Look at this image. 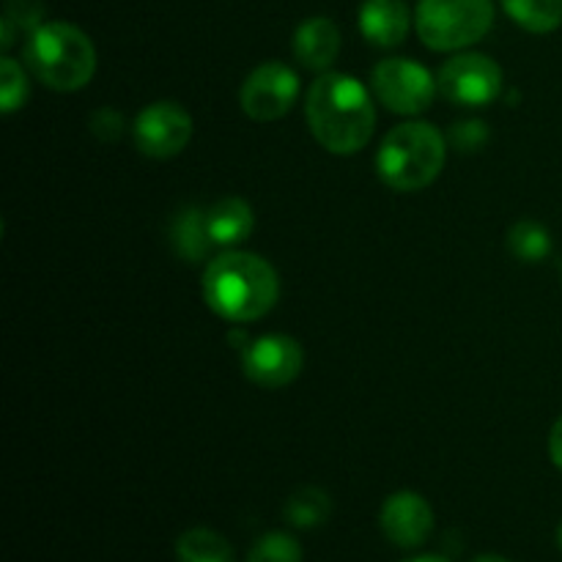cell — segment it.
<instances>
[{
  "label": "cell",
  "mask_w": 562,
  "mask_h": 562,
  "mask_svg": "<svg viewBox=\"0 0 562 562\" xmlns=\"http://www.w3.org/2000/svg\"><path fill=\"white\" fill-rule=\"evenodd\" d=\"M305 119L313 137L329 154L349 157L362 151L373 137L376 110H373L371 91L357 77L324 71L307 88Z\"/></svg>",
  "instance_id": "obj_1"
},
{
  "label": "cell",
  "mask_w": 562,
  "mask_h": 562,
  "mask_svg": "<svg viewBox=\"0 0 562 562\" xmlns=\"http://www.w3.org/2000/svg\"><path fill=\"white\" fill-rule=\"evenodd\" d=\"M203 300L225 322L250 324L278 305L280 278L256 252H223L203 272Z\"/></svg>",
  "instance_id": "obj_2"
},
{
  "label": "cell",
  "mask_w": 562,
  "mask_h": 562,
  "mask_svg": "<svg viewBox=\"0 0 562 562\" xmlns=\"http://www.w3.org/2000/svg\"><path fill=\"white\" fill-rule=\"evenodd\" d=\"M25 66L38 82L58 93L86 88L97 71V49L71 22H44L27 36Z\"/></svg>",
  "instance_id": "obj_3"
},
{
  "label": "cell",
  "mask_w": 562,
  "mask_h": 562,
  "mask_svg": "<svg viewBox=\"0 0 562 562\" xmlns=\"http://www.w3.org/2000/svg\"><path fill=\"white\" fill-rule=\"evenodd\" d=\"M448 157V140L426 121H406L384 135L376 151V173L390 190L417 192L439 179Z\"/></svg>",
  "instance_id": "obj_4"
},
{
  "label": "cell",
  "mask_w": 562,
  "mask_h": 562,
  "mask_svg": "<svg viewBox=\"0 0 562 562\" xmlns=\"http://www.w3.org/2000/svg\"><path fill=\"white\" fill-rule=\"evenodd\" d=\"M417 36L428 49L456 53L481 42L494 25L492 0H420Z\"/></svg>",
  "instance_id": "obj_5"
},
{
  "label": "cell",
  "mask_w": 562,
  "mask_h": 562,
  "mask_svg": "<svg viewBox=\"0 0 562 562\" xmlns=\"http://www.w3.org/2000/svg\"><path fill=\"white\" fill-rule=\"evenodd\" d=\"M371 88L379 104L398 115H420L437 99V77L409 58L379 60L371 71Z\"/></svg>",
  "instance_id": "obj_6"
},
{
  "label": "cell",
  "mask_w": 562,
  "mask_h": 562,
  "mask_svg": "<svg viewBox=\"0 0 562 562\" xmlns=\"http://www.w3.org/2000/svg\"><path fill=\"white\" fill-rule=\"evenodd\" d=\"M439 93L459 108H488L503 93V69L483 53H461L445 60L437 75Z\"/></svg>",
  "instance_id": "obj_7"
},
{
  "label": "cell",
  "mask_w": 562,
  "mask_h": 562,
  "mask_svg": "<svg viewBox=\"0 0 562 562\" xmlns=\"http://www.w3.org/2000/svg\"><path fill=\"white\" fill-rule=\"evenodd\" d=\"M305 366V351L291 335H261L241 346V371L263 390L289 387Z\"/></svg>",
  "instance_id": "obj_8"
},
{
  "label": "cell",
  "mask_w": 562,
  "mask_h": 562,
  "mask_svg": "<svg viewBox=\"0 0 562 562\" xmlns=\"http://www.w3.org/2000/svg\"><path fill=\"white\" fill-rule=\"evenodd\" d=\"M300 99V77L280 60L256 66L241 82L239 104L252 121H280Z\"/></svg>",
  "instance_id": "obj_9"
},
{
  "label": "cell",
  "mask_w": 562,
  "mask_h": 562,
  "mask_svg": "<svg viewBox=\"0 0 562 562\" xmlns=\"http://www.w3.org/2000/svg\"><path fill=\"white\" fill-rule=\"evenodd\" d=\"M132 135L143 157H179L192 140V115L179 102H154L137 115Z\"/></svg>",
  "instance_id": "obj_10"
},
{
  "label": "cell",
  "mask_w": 562,
  "mask_h": 562,
  "mask_svg": "<svg viewBox=\"0 0 562 562\" xmlns=\"http://www.w3.org/2000/svg\"><path fill=\"white\" fill-rule=\"evenodd\" d=\"M379 525L390 543H395L398 549H417L431 538L434 510L420 494L395 492L384 499Z\"/></svg>",
  "instance_id": "obj_11"
},
{
  "label": "cell",
  "mask_w": 562,
  "mask_h": 562,
  "mask_svg": "<svg viewBox=\"0 0 562 562\" xmlns=\"http://www.w3.org/2000/svg\"><path fill=\"white\" fill-rule=\"evenodd\" d=\"M412 14L404 0H366L360 9V31L368 44L393 49L409 36Z\"/></svg>",
  "instance_id": "obj_12"
},
{
  "label": "cell",
  "mask_w": 562,
  "mask_h": 562,
  "mask_svg": "<svg viewBox=\"0 0 562 562\" xmlns=\"http://www.w3.org/2000/svg\"><path fill=\"white\" fill-rule=\"evenodd\" d=\"M340 53V31L333 20L327 16H313L305 20L294 33V55L305 69L329 71Z\"/></svg>",
  "instance_id": "obj_13"
},
{
  "label": "cell",
  "mask_w": 562,
  "mask_h": 562,
  "mask_svg": "<svg viewBox=\"0 0 562 562\" xmlns=\"http://www.w3.org/2000/svg\"><path fill=\"white\" fill-rule=\"evenodd\" d=\"M206 225L214 245L234 247L250 239L252 228H256V214H252L250 203L241 198H223L206 209Z\"/></svg>",
  "instance_id": "obj_14"
},
{
  "label": "cell",
  "mask_w": 562,
  "mask_h": 562,
  "mask_svg": "<svg viewBox=\"0 0 562 562\" xmlns=\"http://www.w3.org/2000/svg\"><path fill=\"white\" fill-rule=\"evenodd\" d=\"M170 241H173V250L179 252L184 261H203V258L209 256V250L214 247L212 236H209L206 212L192 206L176 214L173 225H170Z\"/></svg>",
  "instance_id": "obj_15"
},
{
  "label": "cell",
  "mask_w": 562,
  "mask_h": 562,
  "mask_svg": "<svg viewBox=\"0 0 562 562\" xmlns=\"http://www.w3.org/2000/svg\"><path fill=\"white\" fill-rule=\"evenodd\" d=\"M176 558L179 562H236V552L228 538L220 536L217 530L192 527L176 541Z\"/></svg>",
  "instance_id": "obj_16"
},
{
  "label": "cell",
  "mask_w": 562,
  "mask_h": 562,
  "mask_svg": "<svg viewBox=\"0 0 562 562\" xmlns=\"http://www.w3.org/2000/svg\"><path fill=\"white\" fill-rule=\"evenodd\" d=\"M283 516L296 530H316L333 516V499L318 486H302L285 499Z\"/></svg>",
  "instance_id": "obj_17"
},
{
  "label": "cell",
  "mask_w": 562,
  "mask_h": 562,
  "mask_svg": "<svg viewBox=\"0 0 562 562\" xmlns=\"http://www.w3.org/2000/svg\"><path fill=\"white\" fill-rule=\"evenodd\" d=\"M505 14L530 33H552L562 25V0H499Z\"/></svg>",
  "instance_id": "obj_18"
},
{
  "label": "cell",
  "mask_w": 562,
  "mask_h": 562,
  "mask_svg": "<svg viewBox=\"0 0 562 562\" xmlns=\"http://www.w3.org/2000/svg\"><path fill=\"white\" fill-rule=\"evenodd\" d=\"M508 250L521 263H541L552 252V234L536 220H519L508 231Z\"/></svg>",
  "instance_id": "obj_19"
},
{
  "label": "cell",
  "mask_w": 562,
  "mask_h": 562,
  "mask_svg": "<svg viewBox=\"0 0 562 562\" xmlns=\"http://www.w3.org/2000/svg\"><path fill=\"white\" fill-rule=\"evenodd\" d=\"M27 91H31V86H27L25 69L14 58L3 55L0 58V110L11 115L25 108Z\"/></svg>",
  "instance_id": "obj_20"
},
{
  "label": "cell",
  "mask_w": 562,
  "mask_h": 562,
  "mask_svg": "<svg viewBox=\"0 0 562 562\" xmlns=\"http://www.w3.org/2000/svg\"><path fill=\"white\" fill-rule=\"evenodd\" d=\"M302 543L289 532H267L252 543L247 562H302Z\"/></svg>",
  "instance_id": "obj_21"
},
{
  "label": "cell",
  "mask_w": 562,
  "mask_h": 562,
  "mask_svg": "<svg viewBox=\"0 0 562 562\" xmlns=\"http://www.w3.org/2000/svg\"><path fill=\"white\" fill-rule=\"evenodd\" d=\"M3 20L16 33H27L31 36L38 25H44V3L42 0H5Z\"/></svg>",
  "instance_id": "obj_22"
},
{
  "label": "cell",
  "mask_w": 562,
  "mask_h": 562,
  "mask_svg": "<svg viewBox=\"0 0 562 562\" xmlns=\"http://www.w3.org/2000/svg\"><path fill=\"white\" fill-rule=\"evenodd\" d=\"M488 143V124L483 121H459V124L450 126V146L456 151H464V154H475L481 151L483 146Z\"/></svg>",
  "instance_id": "obj_23"
},
{
  "label": "cell",
  "mask_w": 562,
  "mask_h": 562,
  "mask_svg": "<svg viewBox=\"0 0 562 562\" xmlns=\"http://www.w3.org/2000/svg\"><path fill=\"white\" fill-rule=\"evenodd\" d=\"M91 132L99 137V140L115 143L121 137V132H124V119H121L115 110L104 108L91 115Z\"/></svg>",
  "instance_id": "obj_24"
},
{
  "label": "cell",
  "mask_w": 562,
  "mask_h": 562,
  "mask_svg": "<svg viewBox=\"0 0 562 562\" xmlns=\"http://www.w3.org/2000/svg\"><path fill=\"white\" fill-rule=\"evenodd\" d=\"M549 459L562 472V415L552 426V434H549Z\"/></svg>",
  "instance_id": "obj_25"
},
{
  "label": "cell",
  "mask_w": 562,
  "mask_h": 562,
  "mask_svg": "<svg viewBox=\"0 0 562 562\" xmlns=\"http://www.w3.org/2000/svg\"><path fill=\"white\" fill-rule=\"evenodd\" d=\"M404 562H450V560L442 558V554H420V558H412V560H404Z\"/></svg>",
  "instance_id": "obj_26"
},
{
  "label": "cell",
  "mask_w": 562,
  "mask_h": 562,
  "mask_svg": "<svg viewBox=\"0 0 562 562\" xmlns=\"http://www.w3.org/2000/svg\"><path fill=\"white\" fill-rule=\"evenodd\" d=\"M472 562H510V560L499 558V554H481V558H475Z\"/></svg>",
  "instance_id": "obj_27"
},
{
  "label": "cell",
  "mask_w": 562,
  "mask_h": 562,
  "mask_svg": "<svg viewBox=\"0 0 562 562\" xmlns=\"http://www.w3.org/2000/svg\"><path fill=\"white\" fill-rule=\"evenodd\" d=\"M558 547H560V552H562V525L558 527Z\"/></svg>",
  "instance_id": "obj_28"
}]
</instances>
